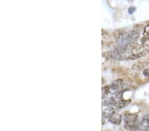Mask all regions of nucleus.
<instances>
[{"instance_id": "obj_4", "label": "nucleus", "mask_w": 149, "mask_h": 131, "mask_svg": "<svg viewBox=\"0 0 149 131\" xmlns=\"http://www.w3.org/2000/svg\"><path fill=\"white\" fill-rule=\"evenodd\" d=\"M146 68H149V61H140L134 64L132 69L134 71H142Z\"/></svg>"}, {"instance_id": "obj_16", "label": "nucleus", "mask_w": 149, "mask_h": 131, "mask_svg": "<svg viewBox=\"0 0 149 131\" xmlns=\"http://www.w3.org/2000/svg\"><path fill=\"white\" fill-rule=\"evenodd\" d=\"M143 131H149V125H148L147 126H146V127H144Z\"/></svg>"}, {"instance_id": "obj_1", "label": "nucleus", "mask_w": 149, "mask_h": 131, "mask_svg": "<svg viewBox=\"0 0 149 131\" xmlns=\"http://www.w3.org/2000/svg\"><path fill=\"white\" fill-rule=\"evenodd\" d=\"M124 127L129 131H143L144 127L139 121L138 115L134 113H126L124 116Z\"/></svg>"}, {"instance_id": "obj_13", "label": "nucleus", "mask_w": 149, "mask_h": 131, "mask_svg": "<svg viewBox=\"0 0 149 131\" xmlns=\"http://www.w3.org/2000/svg\"><path fill=\"white\" fill-rule=\"evenodd\" d=\"M143 73L144 76H145L146 78H149V68H146L145 70H144Z\"/></svg>"}, {"instance_id": "obj_5", "label": "nucleus", "mask_w": 149, "mask_h": 131, "mask_svg": "<svg viewBox=\"0 0 149 131\" xmlns=\"http://www.w3.org/2000/svg\"><path fill=\"white\" fill-rule=\"evenodd\" d=\"M140 31L141 28L135 27L133 30L129 33V40L130 42H133L134 40L138 39L140 37Z\"/></svg>"}, {"instance_id": "obj_2", "label": "nucleus", "mask_w": 149, "mask_h": 131, "mask_svg": "<svg viewBox=\"0 0 149 131\" xmlns=\"http://www.w3.org/2000/svg\"><path fill=\"white\" fill-rule=\"evenodd\" d=\"M129 33L127 32L124 29H117L113 33L114 37L119 42H124L125 41H129Z\"/></svg>"}, {"instance_id": "obj_8", "label": "nucleus", "mask_w": 149, "mask_h": 131, "mask_svg": "<svg viewBox=\"0 0 149 131\" xmlns=\"http://www.w3.org/2000/svg\"><path fill=\"white\" fill-rule=\"evenodd\" d=\"M115 113H116V111H115V109L114 108H113V107H109V108L103 109L102 113L103 117L106 119H109L110 116L114 115Z\"/></svg>"}, {"instance_id": "obj_6", "label": "nucleus", "mask_w": 149, "mask_h": 131, "mask_svg": "<svg viewBox=\"0 0 149 131\" xmlns=\"http://www.w3.org/2000/svg\"><path fill=\"white\" fill-rule=\"evenodd\" d=\"M109 121L111 124L115 125H119L122 121V116L119 113H115L109 118Z\"/></svg>"}, {"instance_id": "obj_11", "label": "nucleus", "mask_w": 149, "mask_h": 131, "mask_svg": "<svg viewBox=\"0 0 149 131\" xmlns=\"http://www.w3.org/2000/svg\"><path fill=\"white\" fill-rule=\"evenodd\" d=\"M143 35L147 40L149 41V24L146 26L144 28V32H143Z\"/></svg>"}, {"instance_id": "obj_3", "label": "nucleus", "mask_w": 149, "mask_h": 131, "mask_svg": "<svg viewBox=\"0 0 149 131\" xmlns=\"http://www.w3.org/2000/svg\"><path fill=\"white\" fill-rule=\"evenodd\" d=\"M123 80L122 79H117L115 80L113 82L111 83V85H109V93L110 94L115 95L117 93L120 91L121 89Z\"/></svg>"}, {"instance_id": "obj_12", "label": "nucleus", "mask_w": 149, "mask_h": 131, "mask_svg": "<svg viewBox=\"0 0 149 131\" xmlns=\"http://www.w3.org/2000/svg\"><path fill=\"white\" fill-rule=\"evenodd\" d=\"M142 123L146 125H149V114H146L142 119Z\"/></svg>"}, {"instance_id": "obj_14", "label": "nucleus", "mask_w": 149, "mask_h": 131, "mask_svg": "<svg viewBox=\"0 0 149 131\" xmlns=\"http://www.w3.org/2000/svg\"><path fill=\"white\" fill-rule=\"evenodd\" d=\"M102 33L103 38H104V39H107V38H109V35H108V33H107L106 31H105V30H102Z\"/></svg>"}, {"instance_id": "obj_10", "label": "nucleus", "mask_w": 149, "mask_h": 131, "mask_svg": "<svg viewBox=\"0 0 149 131\" xmlns=\"http://www.w3.org/2000/svg\"><path fill=\"white\" fill-rule=\"evenodd\" d=\"M109 93V85H107L102 88V98H107Z\"/></svg>"}, {"instance_id": "obj_7", "label": "nucleus", "mask_w": 149, "mask_h": 131, "mask_svg": "<svg viewBox=\"0 0 149 131\" xmlns=\"http://www.w3.org/2000/svg\"><path fill=\"white\" fill-rule=\"evenodd\" d=\"M131 99H127V100L120 99V100H118V101H117L115 107L117 109L125 108V107L128 106L131 103Z\"/></svg>"}, {"instance_id": "obj_15", "label": "nucleus", "mask_w": 149, "mask_h": 131, "mask_svg": "<svg viewBox=\"0 0 149 131\" xmlns=\"http://www.w3.org/2000/svg\"><path fill=\"white\" fill-rule=\"evenodd\" d=\"M134 11V8H133V7H131V8H130L129 9V13L130 14H132L133 13V12Z\"/></svg>"}, {"instance_id": "obj_9", "label": "nucleus", "mask_w": 149, "mask_h": 131, "mask_svg": "<svg viewBox=\"0 0 149 131\" xmlns=\"http://www.w3.org/2000/svg\"><path fill=\"white\" fill-rule=\"evenodd\" d=\"M117 99L115 97H111L109 98H107L103 102V105L107 107H113L115 105L117 102Z\"/></svg>"}]
</instances>
